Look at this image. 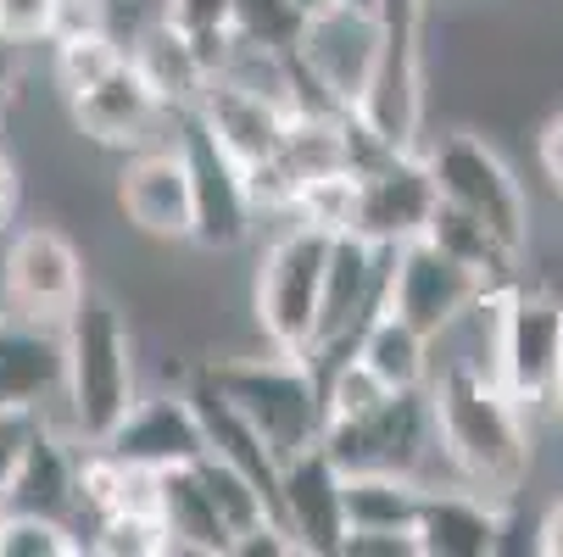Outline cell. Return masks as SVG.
Segmentation results:
<instances>
[{
    "instance_id": "cell-7",
    "label": "cell",
    "mask_w": 563,
    "mask_h": 557,
    "mask_svg": "<svg viewBox=\"0 0 563 557\" xmlns=\"http://www.w3.org/2000/svg\"><path fill=\"white\" fill-rule=\"evenodd\" d=\"M318 446L341 474L379 468V474H408L419 486H430V457H441L424 390H390L363 419H324Z\"/></svg>"
},
{
    "instance_id": "cell-23",
    "label": "cell",
    "mask_w": 563,
    "mask_h": 557,
    "mask_svg": "<svg viewBox=\"0 0 563 557\" xmlns=\"http://www.w3.org/2000/svg\"><path fill=\"white\" fill-rule=\"evenodd\" d=\"M424 241L435 246V252H446V257H457L463 268H474L486 285H514L519 279V268H525V257L519 252H508L497 234L486 229V223H474L468 212H457V207H446V201H435V212H430V223H424Z\"/></svg>"
},
{
    "instance_id": "cell-17",
    "label": "cell",
    "mask_w": 563,
    "mask_h": 557,
    "mask_svg": "<svg viewBox=\"0 0 563 557\" xmlns=\"http://www.w3.org/2000/svg\"><path fill=\"white\" fill-rule=\"evenodd\" d=\"M101 446L123 463H140V468H174V463H196L207 452L185 385L179 390H151V396L140 390L134 408L118 419V430Z\"/></svg>"
},
{
    "instance_id": "cell-40",
    "label": "cell",
    "mask_w": 563,
    "mask_h": 557,
    "mask_svg": "<svg viewBox=\"0 0 563 557\" xmlns=\"http://www.w3.org/2000/svg\"><path fill=\"white\" fill-rule=\"evenodd\" d=\"M12 318V307H7V279H0V324Z\"/></svg>"
},
{
    "instance_id": "cell-38",
    "label": "cell",
    "mask_w": 563,
    "mask_h": 557,
    "mask_svg": "<svg viewBox=\"0 0 563 557\" xmlns=\"http://www.w3.org/2000/svg\"><path fill=\"white\" fill-rule=\"evenodd\" d=\"M552 402L563 408V290H558V379H552Z\"/></svg>"
},
{
    "instance_id": "cell-31",
    "label": "cell",
    "mask_w": 563,
    "mask_h": 557,
    "mask_svg": "<svg viewBox=\"0 0 563 557\" xmlns=\"http://www.w3.org/2000/svg\"><path fill=\"white\" fill-rule=\"evenodd\" d=\"M51 7H56V0H0V45H12V51L45 45Z\"/></svg>"
},
{
    "instance_id": "cell-28",
    "label": "cell",
    "mask_w": 563,
    "mask_h": 557,
    "mask_svg": "<svg viewBox=\"0 0 563 557\" xmlns=\"http://www.w3.org/2000/svg\"><path fill=\"white\" fill-rule=\"evenodd\" d=\"M290 218L307 229H324V234H352L357 218V168L324 174V179H307L290 201Z\"/></svg>"
},
{
    "instance_id": "cell-42",
    "label": "cell",
    "mask_w": 563,
    "mask_h": 557,
    "mask_svg": "<svg viewBox=\"0 0 563 557\" xmlns=\"http://www.w3.org/2000/svg\"><path fill=\"white\" fill-rule=\"evenodd\" d=\"M156 7H163V12H168V7H174V0H156Z\"/></svg>"
},
{
    "instance_id": "cell-2",
    "label": "cell",
    "mask_w": 563,
    "mask_h": 557,
    "mask_svg": "<svg viewBox=\"0 0 563 557\" xmlns=\"http://www.w3.org/2000/svg\"><path fill=\"white\" fill-rule=\"evenodd\" d=\"M56 341H62V385H56L62 430L78 446H101L140 396V357H134L129 307L112 290L90 285L56 324Z\"/></svg>"
},
{
    "instance_id": "cell-37",
    "label": "cell",
    "mask_w": 563,
    "mask_h": 557,
    "mask_svg": "<svg viewBox=\"0 0 563 557\" xmlns=\"http://www.w3.org/2000/svg\"><path fill=\"white\" fill-rule=\"evenodd\" d=\"M12 96H18V67H12V45H0V118H7Z\"/></svg>"
},
{
    "instance_id": "cell-21",
    "label": "cell",
    "mask_w": 563,
    "mask_h": 557,
    "mask_svg": "<svg viewBox=\"0 0 563 557\" xmlns=\"http://www.w3.org/2000/svg\"><path fill=\"white\" fill-rule=\"evenodd\" d=\"M129 62H134V73L151 85V96L163 101L168 112H190L196 107V96L207 90V62H201V51H196V40L163 12V18H151L134 40H129Z\"/></svg>"
},
{
    "instance_id": "cell-35",
    "label": "cell",
    "mask_w": 563,
    "mask_h": 557,
    "mask_svg": "<svg viewBox=\"0 0 563 557\" xmlns=\"http://www.w3.org/2000/svg\"><path fill=\"white\" fill-rule=\"evenodd\" d=\"M536 156H541V174L552 179V190L563 196V107L541 123V134H536Z\"/></svg>"
},
{
    "instance_id": "cell-41",
    "label": "cell",
    "mask_w": 563,
    "mask_h": 557,
    "mask_svg": "<svg viewBox=\"0 0 563 557\" xmlns=\"http://www.w3.org/2000/svg\"><path fill=\"white\" fill-rule=\"evenodd\" d=\"M346 7H363V12H374V0H346Z\"/></svg>"
},
{
    "instance_id": "cell-22",
    "label": "cell",
    "mask_w": 563,
    "mask_h": 557,
    "mask_svg": "<svg viewBox=\"0 0 563 557\" xmlns=\"http://www.w3.org/2000/svg\"><path fill=\"white\" fill-rule=\"evenodd\" d=\"M435 341L419 335L408 318H396L390 307H374L363 318V330L352 341V357L385 385V390H424L430 368H435Z\"/></svg>"
},
{
    "instance_id": "cell-5",
    "label": "cell",
    "mask_w": 563,
    "mask_h": 557,
    "mask_svg": "<svg viewBox=\"0 0 563 557\" xmlns=\"http://www.w3.org/2000/svg\"><path fill=\"white\" fill-rule=\"evenodd\" d=\"M324 257H330V234L307 229L290 218L257 257L252 279V324L268 352L307 357L312 352V324H318V285H324Z\"/></svg>"
},
{
    "instance_id": "cell-36",
    "label": "cell",
    "mask_w": 563,
    "mask_h": 557,
    "mask_svg": "<svg viewBox=\"0 0 563 557\" xmlns=\"http://www.w3.org/2000/svg\"><path fill=\"white\" fill-rule=\"evenodd\" d=\"M530 552H541V557H563V491L547 502V513L536 519V530H530Z\"/></svg>"
},
{
    "instance_id": "cell-27",
    "label": "cell",
    "mask_w": 563,
    "mask_h": 557,
    "mask_svg": "<svg viewBox=\"0 0 563 557\" xmlns=\"http://www.w3.org/2000/svg\"><path fill=\"white\" fill-rule=\"evenodd\" d=\"M123 40L118 34H78V40H56L51 45V78H56V90L73 96V90H90L96 78H107L118 62H123Z\"/></svg>"
},
{
    "instance_id": "cell-11",
    "label": "cell",
    "mask_w": 563,
    "mask_h": 557,
    "mask_svg": "<svg viewBox=\"0 0 563 557\" xmlns=\"http://www.w3.org/2000/svg\"><path fill=\"white\" fill-rule=\"evenodd\" d=\"M497 285H486L474 268H463L457 257L435 252L424 234L419 241H401L390 246V263H385V290H379V307H390L396 318H408V324L430 341H441L457 318Z\"/></svg>"
},
{
    "instance_id": "cell-15",
    "label": "cell",
    "mask_w": 563,
    "mask_h": 557,
    "mask_svg": "<svg viewBox=\"0 0 563 557\" xmlns=\"http://www.w3.org/2000/svg\"><path fill=\"white\" fill-rule=\"evenodd\" d=\"M168 118H179V112H168L163 101L151 96V85L134 73V62L123 56L107 78H96L90 90H73L67 96V123H73V134L85 140V145H96V151H140V145H156ZM179 129V123H174Z\"/></svg>"
},
{
    "instance_id": "cell-26",
    "label": "cell",
    "mask_w": 563,
    "mask_h": 557,
    "mask_svg": "<svg viewBox=\"0 0 563 557\" xmlns=\"http://www.w3.org/2000/svg\"><path fill=\"white\" fill-rule=\"evenodd\" d=\"M78 552H85V530L78 524L0 508V557H78Z\"/></svg>"
},
{
    "instance_id": "cell-29",
    "label": "cell",
    "mask_w": 563,
    "mask_h": 557,
    "mask_svg": "<svg viewBox=\"0 0 563 557\" xmlns=\"http://www.w3.org/2000/svg\"><path fill=\"white\" fill-rule=\"evenodd\" d=\"M85 535H90L85 552H96V557H168L156 513H107Z\"/></svg>"
},
{
    "instance_id": "cell-4",
    "label": "cell",
    "mask_w": 563,
    "mask_h": 557,
    "mask_svg": "<svg viewBox=\"0 0 563 557\" xmlns=\"http://www.w3.org/2000/svg\"><path fill=\"white\" fill-rule=\"evenodd\" d=\"M424 168H430L435 196L446 207L468 212L474 223H486L508 252L530 257V241H536L530 190L486 134L479 129H446V134L424 140Z\"/></svg>"
},
{
    "instance_id": "cell-10",
    "label": "cell",
    "mask_w": 563,
    "mask_h": 557,
    "mask_svg": "<svg viewBox=\"0 0 563 557\" xmlns=\"http://www.w3.org/2000/svg\"><path fill=\"white\" fill-rule=\"evenodd\" d=\"M179 156H185V174H190V207H196V223H190V246L207 252V257H223V252H240L257 229V212H252V196H246V174H240L234 156L196 123V112H179Z\"/></svg>"
},
{
    "instance_id": "cell-25",
    "label": "cell",
    "mask_w": 563,
    "mask_h": 557,
    "mask_svg": "<svg viewBox=\"0 0 563 557\" xmlns=\"http://www.w3.org/2000/svg\"><path fill=\"white\" fill-rule=\"evenodd\" d=\"M196 474H201V486H207V497H212L218 519L229 524V535H246V530H257L263 519H274L268 491H263V486H252L234 463H223V457L201 452V457H196Z\"/></svg>"
},
{
    "instance_id": "cell-8",
    "label": "cell",
    "mask_w": 563,
    "mask_h": 557,
    "mask_svg": "<svg viewBox=\"0 0 563 557\" xmlns=\"http://www.w3.org/2000/svg\"><path fill=\"white\" fill-rule=\"evenodd\" d=\"M0 279H7V307L23 324H62L73 301L90 290V263L78 241L56 223H12L0 234Z\"/></svg>"
},
{
    "instance_id": "cell-13",
    "label": "cell",
    "mask_w": 563,
    "mask_h": 557,
    "mask_svg": "<svg viewBox=\"0 0 563 557\" xmlns=\"http://www.w3.org/2000/svg\"><path fill=\"white\" fill-rule=\"evenodd\" d=\"M179 134V129H174ZM118 212L123 223L140 234V241L156 246H190V174H185V156L179 140H156L140 151H123V168H118Z\"/></svg>"
},
{
    "instance_id": "cell-14",
    "label": "cell",
    "mask_w": 563,
    "mask_h": 557,
    "mask_svg": "<svg viewBox=\"0 0 563 557\" xmlns=\"http://www.w3.org/2000/svg\"><path fill=\"white\" fill-rule=\"evenodd\" d=\"M435 179L424 168V151H385L379 163L357 168V218L352 234L374 246L419 241L430 212H435Z\"/></svg>"
},
{
    "instance_id": "cell-19",
    "label": "cell",
    "mask_w": 563,
    "mask_h": 557,
    "mask_svg": "<svg viewBox=\"0 0 563 557\" xmlns=\"http://www.w3.org/2000/svg\"><path fill=\"white\" fill-rule=\"evenodd\" d=\"M196 123L234 156L240 168H252V163H263V156H274L279 151V134H285V107H274V101H263V96H252V90H240V85H229V78H207V90L196 96Z\"/></svg>"
},
{
    "instance_id": "cell-20",
    "label": "cell",
    "mask_w": 563,
    "mask_h": 557,
    "mask_svg": "<svg viewBox=\"0 0 563 557\" xmlns=\"http://www.w3.org/2000/svg\"><path fill=\"white\" fill-rule=\"evenodd\" d=\"M156 524H163V541L174 557H229V546H234L196 463L156 468Z\"/></svg>"
},
{
    "instance_id": "cell-12",
    "label": "cell",
    "mask_w": 563,
    "mask_h": 557,
    "mask_svg": "<svg viewBox=\"0 0 563 557\" xmlns=\"http://www.w3.org/2000/svg\"><path fill=\"white\" fill-rule=\"evenodd\" d=\"M385 263H390V246H374V241H363V234H330V257H324V285H318V324H312L307 363H330V357L352 352L363 318L379 307Z\"/></svg>"
},
{
    "instance_id": "cell-30",
    "label": "cell",
    "mask_w": 563,
    "mask_h": 557,
    "mask_svg": "<svg viewBox=\"0 0 563 557\" xmlns=\"http://www.w3.org/2000/svg\"><path fill=\"white\" fill-rule=\"evenodd\" d=\"M45 424V408H29V402H0V497H7L12 474L29 452V441L40 435Z\"/></svg>"
},
{
    "instance_id": "cell-34",
    "label": "cell",
    "mask_w": 563,
    "mask_h": 557,
    "mask_svg": "<svg viewBox=\"0 0 563 557\" xmlns=\"http://www.w3.org/2000/svg\"><path fill=\"white\" fill-rule=\"evenodd\" d=\"M18 218H23V168H18V156L0 145V234Z\"/></svg>"
},
{
    "instance_id": "cell-16",
    "label": "cell",
    "mask_w": 563,
    "mask_h": 557,
    "mask_svg": "<svg viewBox=\"0 0 563 557\" xmlns=\"http://www.w3.org/2000/svg\"><path fill=\"white\" fill-rule=\"evenodd\" d=\"M274 519L290 530L301 557H335V546L346 535V519H341V468L324 457L318 441L279 463Z\"/></svg>"
},
{
    "instance_id": "cell-24",
    "label": "cell",
    "mask_w": 563,
    "mask_h": 557,
    "mask_svg": "<svg viewBox=\"0 0 563 557\" xmlns=\"http://www.w3.org/2000/svg\"><path fill=\"white\" fill-rule=\"evenodd\" d=\"M424 486L408 474H341V519L346 530H413Z\"/></svg>"
},
{
    "instance_id": "cell-18",
    "label": "cell",
    "mask_w": 563,
    "mask_h": 557,
    "mask_svg": "<svg viewBox=\"0 0 563 557\" xmlns=\"http://www.w3.org/2000/svg\"><path fill=\"white\" fill-rule=\"evenodd\" d=\"M508 508L468 486H424L419 519H413L419 557H497Z\"/></svg>"
},
{
    "instance_id": "cell-3",
    "label": "cell",
    "mask_w": 563,
    "mask_h": 557,
    "mask_svg": "<svg viewBox=\"0 0 563 557\" xmlns=\"http://www.w3.org/2000/svg\"><path fill=\"white\" fill-rule=\"evenodd\" d=\"M207 379L229 396V402L240 408V419H246L268 457L285 463L296 457L301 446L318 441V430H324V396H318V368L307 357H285V352H257V357H207L201 363Z\"/></svg>"
},
{
    "instance_id": "cell-6",
    "label": "cell",
    "mask_w": 563,
    "mask_h": 557,
    "mask_svg": "<svg viewBox=\"0 0 563 557\" xmlns=\"http://www.w3.org/2000/svg\"><path fill=\"white\" fill-rule=\"evenodd\" d=\"M285 51H290L296 85H301V107L357 112V101L368 90V73H374V56H379V23H374V12L341 0V7L318 12V18H301L296 40Z\"/></svg>"
},
{
    "instance_id": "cell-32",
    "label": "cell",
    "mask_w": 563,
    "mask_h": 557,
    "mask_svg": "<svg viewBox=\"0 0 563 557\" xmlns=\"http://www.w3.org/2000/svg\"><path fill=\"white\" fill-rule=\"evenodd\" d=\"M335 557H419L413 530H346Z\"/></svg>"
},
{
    "instance_id": "cell-9",
    "label": "cell",
    "mask_w": 563,
    "mask_h": 557,
    "mask_svg": "<svg viewBox=\"0 0 563 557\" xmlns=\"http://www.w3.org/2000/svg\"><path fill=\"white\" fill-rule=\"evenodd\" d=\"M492 379L514 396L525 413L552 408V379H558V290L552 285L519 274L503 290Z\"/></svg>"
},
{
    "instance_id": "cell-39",
    "label": "cell",
    "mask_w": 563,
    "mask_h": 557,
    "mask_svg": "<svg viewBox=\"0 0 563 557\" xmlns=\"http://www.w3.org/2000/svg\"><path fill=\"white\" fill-rule=\"evenodd\" d=\"M285 7H290L296 18H318V12H330V7H341V0H285Z\"/></svg>"
},
{
    "instance_id": "cell-1",
    "label": "cell",
    "mask_w": 563,
    "mask_h": 557,
    "mask_svg": "<svg viewBox=\"0 0 563 557\" xmlns=\"http://www.w3.org/2000/svg\"><path fill=\"white\" fill-rule=\"evenodd\" d=\"M430 419H435V452L452 468V480L492 497V502H519V491L536 474V435L530 413L479 368L441 363L424 379Z\"/></svg>"
},
{
    "instance_id": "cell-33",
    "label": "cell",
    "mask_w": 563,
    "mask_h": 557,
    "mask_svg": "<svg viewBox=\"0 0 563 557\" xmlns=\"http://www.w3.org/2000/svg\"><path fill=\"white\" fill-rule=\"evenodd\" d=\"M107 29V0H56L51 7V34L45 45L56 40H78V34H101ZM112 34V29H107Z\"/></svg>"
}]
</instances>
